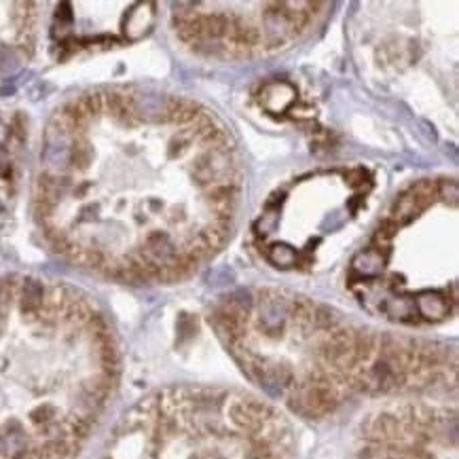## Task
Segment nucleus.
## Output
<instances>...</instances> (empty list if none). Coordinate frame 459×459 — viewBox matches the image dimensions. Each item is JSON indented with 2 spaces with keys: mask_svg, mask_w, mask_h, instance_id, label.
I'll return each mask as SVG.
<instances>
[{
  "mask_svg": "<svg viewBox=\"0 0 459 459\" xmlns=\"http://www.w3.org/2000/svg\"><path fill=\"white\" fill-rule=\"evenodd\" d=\"M239 197L233 144L191 99L95 89L68 99L42 134L34 214L70 263L129 284L186 277L225 243Z\"/></svg>",
  "mask_w": 459,
  "mask_h": 459,
  "instance_id": "obj_1",
  "label": "nucleus"
},
{
  "mask_svg": "<svg viewBox=\"0 0 459 459\" xmlns=\"http://www.w3.org/2000/svg\"><path fill=\"white\" fill-rule=\"evenodd\" d=\"M102 459H296L290 424L237 392L170 387L140 400Z\"/></svg>",
  "mask_w": 459,
  "mask_h": 459,
  "instance_id": "obj_4",
  "label": "nucleus"
},
{
  "mask_svg": "<svg viewBox=\"0 0 459 459\" xmlns=\"http://www.w3.org/2000/svg\"><path fill=\"white\" fill-rule=\"evenodd\" d=\"M455 415L428 404L379 411L364 428L362 459H457Z\"/></svg>",
  "mask_w": 459,
  "mask_h": 459,
  "instance_id": "obj_5",
  "label": "nucleus"
},
{
  "mask_svg": "<svg viewBox=\"0 0 459 459\" xmlns=\"http://www.w3.org/2000/svg\"><path fill=\"white\" fill-rule=\"evenodd\" d=\"M119 377L117 335L89 294L36 275L0 277V459H72Z\"/></svg>",
  "mask_w": 459,
  "mask_h": 459,
  "instance_id": "obj_2",
  "label": "nucleus"
},
{
  "mask_svg": "<svg viewBox=\"0 0 459 459\" xmlns=\"http://www.w3.org/2000/svg\"><path fill=\"white\" fill-rule=\"evenodd\" d=\"M212 322L243 373L303 417H326L358 394L455 383L446 347L353 326L303 296L243 292Z\"/></svg>",
  "mask_w": 459,
  "mask_h": 459,
  "instance_id": "obj_3",
  "label": "nucleus"
},
{
  "mask_svg": "<svg viewBox=\"0 0 459 459\" xmlns=\"http://www.w3.org/2000/svg\"><path fill=\"white\" fill-rule=\"evenodd\" d=\"M34 5H0V68L17 62L32 47L36 26Z\"/></svg>",
  "mask_w": 459,
  "mask_h": 459,
  "instance_id": "obj_6",
  "label": "nucleus"
}]
</instances>
